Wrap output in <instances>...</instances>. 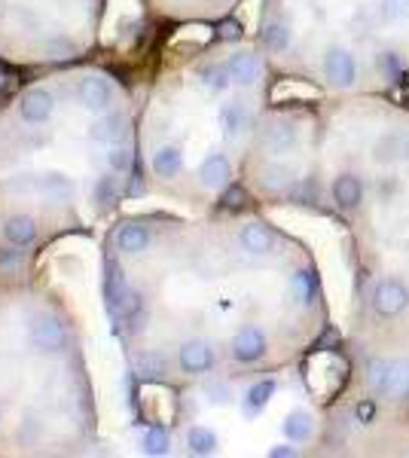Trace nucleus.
<instances>
[{
    "instance_id": "4",
    "label": "nucleus",
    "mask_w": 409,
    "mask_h": 458,
    "mask_svg": "<svg viewBox=\"0 0 409 458\" xmlns=\"http://www.w3.org/2000/svg\"><path fill=\"white\" fill-rule=\"evenodd\" d=\"M275 71L257 37L187 43L138 105V181L187 211L226 208L272 105Z\"/></svg>"
},
{
    "instance_id": "1",
    "label": "nucleus",
    "mask_w": 409,
    "mask_h": 458,
    "mask_svg": "<svg viewBox=\"0 0 409 458\" xmlns=\"http://www.w3.org/2000/svg\"><path fill=\"white\" fill-rule=\"evenodd\" d=\"M101 300L132 379L156 388L294 364L330 330L311 248L251 208L123 217Z\"/></svg>"
},
{
    "instance_id": "11",
    "label": "nucleus",
    "mask_w": 409,
    "mask_h": 458,
    "mask_svg": "<svg viewBox=\"0 0 409 458\" xmlns=\"http://www.w3.org/2000/svg\"><path fill=\"white\" fill-rule=\"evenodd\" d=\"M0 105H4V101H0Z\"/></svg>"
},
{
    "instance_id": "10",
    "label": "nucleus",
    "mask_w": 409,
    "mask_h": 458,
    "mask_svg": "<svg viewBox=\"0 0 409 458\" xmlns=\"http://www.w3.org/2000/svg\"><path fill=\"white\" fill-rule=\"evenodd\" d=\"M244 0H144L153 16L177 25H214L233 16Z\"/></svg>"
},
{
    "instance_id": "6",
    "label": "nucleus",
    "mask_w": 409,
    "mask_h": 458,
    "mask_svg": "<svg viewBox=\"0 0 409 458\" xmlns=\"http://www.w3.org/2000/svg\"><path fill=\"white\" fill-rule=\"evenodd\" d=\"M309 358V354H306ZM306 358L272 370L229 373L166 388L168 406L138 419L150 455H318L330 397L306 373Z\"/></svg>"
},
{
    "instance_id": "7",
    "label": "nucleus",
    "mask_w": 409,
    "mask_h": 458,
    "mask_svg": "<svg viewBox=\"0 0 409 458\" xmlns=\"http://www.w3.org/2000/svg\"><path fill=\"white\" fill-rule=\"evenodd\" d=\"M257 40L275 77L315 92L409 89V0H263Z\"/></svg>"
},
{
    "instance_id": "2",
    "label": "nucleus",
    "mask_w": 409,
    "mask_h": 458,
    "mask_svg": "<svg viewBox=\"0 0 409 458\" xmlns=\"http://www.w3.org/2000/svg\"><path fill=\"white\" fill-rule=\"evenodd\" d=\"M138 181V105L101 64H62L0 105V269L107 224Z\"/></svg>"
},
{
    "instance_id": "3",
    "label": "nucleus",
    "mask_w": 409,
    "mask_h": 458,
    "mask_svg": "<svg viewBox=\"0 0 409 458\" xmlns=\"http://www.w3.org/2000/svg\"><path fill=\"white\" fill-rule=\"evenodd\" d=\"M242 190L342 226L352 278L409 284V105L394 95L318 92L269 105Z\"/></svg>"
},
{
    "instance_id": "8",
    "label": "nucleus",
    "mask_w": 409,
    "mask_h": 458,
    "mask_svg": "<svg viewBox=\"0 0 409 458\" xmlns=\"http://www.w3.org/2000/svg\"><path fill=\"white\" fill-rule=\"evenodd\" d=\"M342 391L409 422V284L352 278Z\"/></svg>"
},
{
    "instance_id": "9",
    "label": "nucleus",
    "mask_w": 409,
    "mask_h": 458,
    "mask_svg": "<svg viewBox=\"0 0 409 458\" xmlns=\"http://www.w3.org/2000/svg\"><path fill=\"white\" fill-rule=\"evenodd\" d=\"M107 0H0V64L62 68L98 47Z\"/></svg>"
},
{
    "instance_id": "5",
    "label": "nucleus",
    "mask_w": 409,
    "mask_h": 458,
    "mask_svg": "<svg viewBox=\"0 0 409 458\" xmlns=\"http://www.w3.org/2000/svg\"><path fill=\"white\" fill-rule=\"evenodd\" d=\"M95 434L77 318L49 284L0 269V455H80Z\"/></svg>"
}]
</instances>
